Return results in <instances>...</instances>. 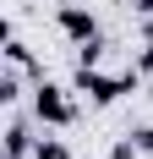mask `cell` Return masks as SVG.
Here are the masks:
<instances>
[{"label":"cell","mask_w":153,"mask_h":159,"mask_svg":"<svg viewBox=\"0 0 153 159\" xmlns=\"http://www.w3.org/2000/svg\"><path fill=\"white\" fill-rule=\"evenodd\" d=\"M131 137H137V148H142V154H153V126H137Z\"/></svg>","instance_id":"7"},{"label":"cell","mask_w":153,"mask_h":159,"mask_svg":"<svg viewBox=\"0 0 153 159\" xmlns=\"http://www.w3.org/2000/svg\"><path fill=\"white\" fill-rule=\"evenodd\" d=\"M131 6H137V11H153V0H131Z\"/></svg>","instance_id":"8"},{"label":"cell","mask_w":153,"mask_h":159,"mask_svg":"<svg viewBox=\"0 0 153 159\" xmlns=\"http://www.w3.org/2000/svg\"><path fill=\"white\" fill-rule=\"evenodd\" d=\"M142 154V148H137V137H120V143H115V154H109V159H137Z\"/></svg>","instance_id":"6"},{"label":"cell","mask_w":153,"mask_h":159,"mask_svg":"<svg viewBox=\"0 0 153 159\" xmlns=\"http://www.w3.org/2000/svg\"><path fill=\"white\" fill-rule=\"evenodd\" d=\"M33 115H38L44 126H71V115H76V110L66 104V93L55 88V82L38 77V88H33Z\"/></svg>","instance_id":"2"},{"label":"cell","mask_w":153,"mask_h":159,"mask_svg":"<svg viewBox=\"0 0 153 159\" xmlns=\"http://www.w3.org/2000/svg\"><path fill=\"white\" fill-rule=\"evenodd\" d=\"M55 22L66 28V39H71V44H88V39H98V16H93L88 6H60V11H55Z\"/></svg>","instance_id":"3"},{"label":"cell","mask_w":153,"mask_h":159,"mask_svg":"<svg viewBox=\"0 0 153 159\" xmlns=\"http://www.w3.org/2000/svg\"><path fill=\"white\" fill-rule=\"evenodd\" d=\"M76 88H82V93H93L98 104H115L120 93H131V88H137V66H131V71H115V77H109V71H98V66H76Z\"/></svg>","instance_id":"1"},{"label":"cell","mask_w":153,"mask_h":159,"mask_svg":"<svg viewBox=\"0 0 153 159\" xmlns=\"http://www.w3.org/2000/svg\"><path fill=\"white\" fill-rule=\"evenodd\" d=\"M28 154H33V132H28V121L16 115L11 132H6V159H28Z\"/></svg>","instance_id":"4"},{"label":"cell","mask_w":153,"mask_h":159,"mask_svg":"<svg viewBox=\"0 0 153 159\" xmlns=\"http://www.w3.org/2000/svg\"><path fill=\"white\" fill-rule=\"evenodd\" d=\"M33 159H71V148H66L60 137H38V143H33Z\"/></svg>","instance_id":"5"}]
</instances>
